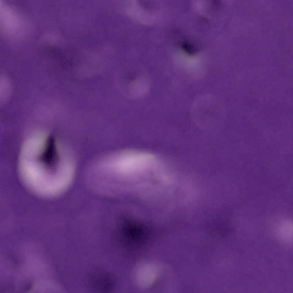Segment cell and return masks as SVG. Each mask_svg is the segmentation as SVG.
I'll return each instance as SVG.
<instances>
[{
  "label": "cell",
  "mask_w": 293,
  "mask_h": 293,
  "mask_svg": "<svg viewBox=\"0 0 293 293\" xmlns=\"http://www.w3.org/2000/svg\"><path fill=\"white\" fill-rule=\"evenodd\" d=\"M157 271L156 267L151 264L145 265L138 270L137 281L141 286L146 287L151 285L155 279Z\"/></svg>",
  "instance_id": "cell-5"
},
{
  "label": "cell",
  "mask_w": 293,
  "mask_h": 293,
  "mask_svg": "<svg viewBox=\"0 0 293 293\" xmlns=\"http://www.w3.org/2000/svg\"><path fill=\"white\" fill-rule=\"evenodd\" d=\"M128 193H129V192H128Z\"/></svg>",
  "instance_id": "cell-7"
},
{
  "label": "cell",
  "mask_w": 293,
  "mask_h": 293,
  "mask_svg": "<svg viewBox=\"0 0 293 293\" xmlns=\"http://www.w3.org/2000/svg\"><path fill=\"white\" fill-rule=\"evenodd\" d=\"M90 286L95 290L109 292L111 290L112 279L110 274L103 270L92 272L89 277Z\"/></svg>",
  "instance_id": "cell-4"
},
{
  "label": "cell",
  "mask_w": 293,
  "mask_h": 293,
  "mask_svg": "<svg viewBox=\"0 0 293 293\" xmlns=\"http://www.w3.org/2000/svg\"><path fill=\"white\" fill-rule=\"evenodd\" d=\"M222 102L217 97L211 95L199 97L193 102L191 114L196 120L203 122L215 121L222 116Z\"/></svg>",
  "instance_id": "cell-2"
},
{
  "label": "cell",
  "mask_w": 293,
  "mask_h": 293,
  "mask_svg": "<svg viewBox=\"0 0 293 293\" xmlns=\"http://www.w3.org/2000/svg\"><path fill=\"white\" fill-rule=\"evenodd\" d=\"M117 79L119 88L127 97L132 98L145 95L150 88L149 79L144 74L139 72H129Z\"/></svg>",
  "instance_id": "cell-3"
},
{
  "label": "cell",
  "mask_w": 293,
  "mask_h": 293,
  "mask_svg": "<svg viewBox=\"0 0 293 293\" xmlns=\"http://www.w3.org/2000/svg\"><path fill=\"white\" fill-rule=\"evenodd\" d=\"M11 90V84L9 80L2 76L0 79V102L3 104L8 99Z\"/></svg>",
  "instance_id": "cell-6"
},
{
  "label": "cell",
  "mask_w": 293,
  "mask_h": 293,
  "mask_svg": "<svg viewBox=\"0 0 293 293\" xmlns=\"http://www.w3.org/2000/svg\"><path fill=\"white\" fill-rule=\"evenodd\" d=\"M23 150L20 169L25 184L42 195L58 193L64 185L65 178L58 166L54 140L47 138L35 140L27 144Z\"/></svg>",
  "instance_id": "cell-1"
}]
</instances>
